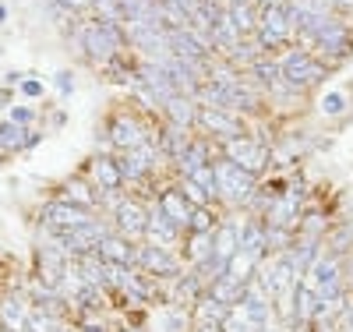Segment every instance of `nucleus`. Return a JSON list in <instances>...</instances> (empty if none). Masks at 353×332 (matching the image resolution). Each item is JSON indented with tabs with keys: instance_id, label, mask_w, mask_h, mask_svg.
Segmentation results:
<instances>
[{
	"instance_id": "nucleus-1",
	"label": "nucleus",
	"mask_w": 353,
	"mask_h": 332,
	"mask_svg": "<svg viewBox=\"0 0 353 332\" xmlns=\"http://www.w3.org/2000/svg\"><path fill=\"white\" fill-rule=\"evenodd\" d=\"M124 43H128V28H121V21H113V18H96L81 28V46L99 64L113 60L124 50Z\"/></svg>"
},
{
	"instance_id": "nucleus-2",
	"label": "nucleus",
	"mask_w": 353,
	"mask_h": 332,
	"mask_svg": "<svg viewBox=\"0 0 353 332\" xmlns=\"http://www.w3.org/2000/svg\"><path fill=\"white\" fill-rule=\"evenodd\" d=\"M212 166H216V195H223V198L233 202V205L254 198V188H258V177H254V173L241 170L237 163H230L226 156H223L219 163H212Z\"/></svg>"
},
{
	"instance_id": "nucleus-3",
	"label": "nucleus",
	"mask_w": 353,
	"mask_h": 332,
	"mask_svg": "<svg viewBox=\"0 0 353 332\" xmlns=\"http://www.w3.org/2000/svg\"><path fill=\"white\" fill-rule=\"evenodd\" d=\"M304 283L321 300H339L343 297V262H339V255H321L311 265V273L304 276Z\"/></svg>"
},
{
	"instance_id": "nucleus-4",
	"label": "nucleus",
	"mask_w": 353,
	"mask_h": 332,
	"mask_svg": "<svg viewBox=\"0 0 353 332\" xmlns=\"http://www.w3.org/2000/svg\"><path fill=\"white\" fill-rule=\"evenodd\" d=\"M39 219L43 226H50L53 233H68V230H78L85 223H92V208H81L74 202H64V198H57V202H46L39 208Z\"/></svg>"
},
{
	"instance_id": "nucleus-5",
	"label": "nucleus",
	"mask_w": 353,
	"mask_h": 332,
	"mask_svg": "<svg viewBox=\"0 0 353 332\" xmlns=\"http://www.w3.org/2000/svg\"><path fill=\"white\" fill-rule=\"evenodd\" d=\"M279 68H283V81L290 88H307V85H318L325 78V64L314 60L311 53H304V50H293Z\"/></svg>"
},
{
	"instance_id": "nucleus-6",
	"label": "nucleus",
	"mask_w": 353,
	"mask_h": 332,
	"mask_svg": "<svg viewBox=\"0 0 353 332\" xmlns=\"http://www.w3.org/2000/svg\"><path fill=\"white\" fill-rule=\"evenodd\" d=\"M265 226H276V230H297L301 226V191L290 188L283 195H272L269 205H265Z\"/></svg>"
},
{
	"instance_id": "nucleus-7",
	"label": "nucleus",
	"mask_w": 353,
	"mask_h": 332,
	"mask_svg": "<svg viewBox=\"0 0 353 332\" xmlns=\"http://www.w3.org/2000/svg\"><path fill=\"white\" fill-rule=\"evenodd\" d=\"M106 233H110V230H106L99 219H92V223H85V226H78V230L57 233V244H61V251H64L68 258H81V255H88V251H96L99 240H103Z\"/></svg>"
},
{
	"instance_id": "nucleus-8",
	"label": "nucleus",
	"mask_w": 353,
	"mask_h": 332,
	"mask_svg": "<svg viewBox=\"0 0 353 332\" xmlns=\"http://www.w3.org/2000/svg\"><path fill=\"white\" fill-rule=\"evenodd\" d=\"M223 145H226V159L237 163L248 173H254V177L269 166V148L254 138H233V141H223Z\"/></svg>"
},
{
	"instance_id": "nucleus-9",
	"label": "nucleus",
	"mask_w": 353,
	"mask_h": 332,
	"mask_svg": "<svg viewBox=\"0 0 353 332\" xmlns=\"http://www.w3.org/2000/svg\"><path fill=\"white\" fill-rule=\"evenodd\" d=\"M290 36H293V21L286 14V4L265 8L261 18H258V39H261V46H283Z\"/></svg>"
},
{
	"instance_id": "nucleus-10",
	"label": "nucleus",
	"mask_w": 353,
	"mask_h": 332,
	"mask_svg": "<svg viewBox=\"0 0 353 332\" xmlns=\"http://www.w3.org/2000/svg\"><path fill=\"white\" fill-rule=\"evenodd\" d=\"M134 265L145 276H176L181 273V262L170 255V248H159V244H141L134 255Z\"/></svg>"
},
{
	"instance_id": "nucleus-11",
	"label": "nucleus",
	"mask_w": 353,
	"mask_h": 332,
	"mask_svg": "<svg viewBox=\"0 0 353 332\" xmlns=\"http://www.w3.org/2000/svg\"><path fill=\"white\" fill-rule=\"evenodd\" d=\"M198 124H201L205 131H209V135L223 138V141L244 138V131H241V120L233 117V110H219V106H201V110H198Z\"/></svg>"
},
{
	"instance_id": "nucleus-12",
	"label": "nucleus",
	"mask_w": 353,
	"mask_h": 332,
	"mask_svg": "<svg viewBox=\"0 0 353 332\" xmlns=\"http://www.w3.org/2000/svg\"><path fill=\"white\" fill-rule=\"evenodd\" d=\"M110 141L128 153V148H138V145L149 141V135H145L141 120H138L134 113H117V117L110 120Z\"/></svg>"
},
{
	"instance_id": "nucleus-13",
	"label": "nucleus",
	"mask_w": 353,
	"mask_h": 332,
	"mask_svg": "<svg viewBox=\"0 0 353 332\" xmlns=\"http://www.w3.org/2000/svg\"><path fill=\"white\" fill-rule=\"evenodd\" d=\"M113 219H117V230H121V233L131 240V237H141V233H145L149 213H145V205H141L138 198H124V202H117Z\"/></svg>"
},
{
	"instance_id": "nucleus-14",
	"label": "nucleus",
	"mask_w": 353,
	"mask_h": 332,
	"mask_svg": "<svg viewBox=\"0 0 353 332\" xmlns=\"http://www.w3.org/2000/svg\"><path fill=\"white\" fill-rule=\"evenodd\" d=\"M117 163H121L124 180H141V177H149V170L156 166V148H152V141H145L138 148H128Z\"/></svg>"
},
{
	"instance_id": "nucleus-15",
	"label": "nucleus",
	"mask_w": 353,
	"mask_h": 332,
	"mask_svg": "<svg viewBox=\"0 0 353 332\" xmlns=\"http://www.w3.org/2000/svg\"><path fill=\"white\" fill-rule=\"evenodd\" d=\"M96 255L106 262V265H134V255H138V248L131 244V240L124 237V233H106L103 240H99V248H96Z\"/></svg>"
},
{
	"instance_id": "nucleus-16",
	"label": "nucleus",
	"mask_w": 353,
	"mask_h": 332,
	"mask_svg": "<svg viewBox=\"0 0 353 332\" xmlns=\"http://www.w3.org/2000/svg\"><path fill=\"white\" fill-rule=\"evenodd\" d=\"M156 208H159V213H163L170 223H176L181 230H188V219H191V202L184 198V191H181V188H166V191L159 195Z\"/></svg>"
},
{
	"instance_id": "nucleus-17",
	"label": "nucleus",
	"mask_w": 353,
	"mask_h": 332,
	"mask_svg": "<svg viewBox=\"0 0 353 332\" xmlns=\"http://www.w3.org/2000/svg\"><path fill=\"white\" fill-rule=\"evenodd\" d=\"M321 53H329V57H346L350 50H353V32L343 25V21H332L325 32L318 36V43H314Z\"/></svg>"
},
{
	"instance_id": "nucleus-18",
	"label": "nucleus",
	"mask_w": 353,
	"mask_h": 332,
	"mask_svg": "<svg viewBox=\"0 0 353 332\" xmlns=\"http://www.w3.org/2000/svg\"><path fill=\"white\" fill-rule=\"evenodd\" d=\"M28 322V300L21 293H8L0 297V329L8 332H21Z\"/></svg>"
},
{
	"instance_id": "nucleus-19",
	"label": "nucleus",
	"mask_w": 353,
	"mask_h": 332,
	"mask_svg": "<svg viewBox=\"0 0 353 332\" xmlns=\"http://www.w3.org/2000/svg\"><path fill=\"white\" fill-rule=\"evenodd\" d=\"M318 304H321V297L307 283H297V290H293V322H297V325H311L318 318Z\"/></svg>"
},
{
	"instance_id": "nucleus-20",
	"label": "nucleus",
	"mask_w": 353,
	"mask_h": 332,
	"mask_svg": "<svg viewBox=\"0 0 353 332\" xmlns=\"http://www.w3.org/2000/svg\"><path fill=\"white\" fill-rule=\"evenodd\" d=\"M92 180H96L99 191H121V184H124L121 163L110 159V156H96L92 159Z\"/></svg>"
},
{
	"instance_id": "nucleus-21",
	"label": "nucleus",
	"mask_w": 353,
	"mask_h": 332,
	"mask_svg": "<svg viewBox=\"0 0 353 332\" xmlns=\"http://www.w3.org/2000/svg\"><path fill=\"white\" fill-rule=\"evenodd\" d=\"M145 237H149L152 244H159V248H173L176 237H181V226L170 223L159 208H156V213H149V223H145Z\"/></svg>"
},
{
	"instance_id": "nucleus-22",
	"label": "nucleus",
	"mask_w": 353,
	"mask_h": 332,
	"mask_svg": "<svg viewBox=\"0 0 353 332\" xmlns=\"http://www.w3.org/2000/svg\"><path fill=\"white\" fill-rule=\"evenodd\" d=\"M241 251L244 255H251L254 262H261L265 258V223H258V219H241Z\"/></svg>"
},
{
	"instance_id": "nucleus-23",
	"label": "nucleus",
	"mask_w": 353,
	"mask_h": 332,
	"mask_svg": "<svg viewBox=\"0 0 353 332\" xmlns=\"http://www.w3.org/2000/svg\"><path fill=\"white\" fill-rule=\"evenodd\" d=\"M166 117H170V124L173 128H191V124H198V110H194V103H191V96H173L170 103H166Z\"/></svg>"
},
{
	"instance_id": "nucleus-24",
	"label": "nucleus",
	"mask_w": 353,
	"mask_h": 332,
	"mask_svg": "<svg viewBox=\"0 0 353 332\" xmlns=\"http://www.w3.org/2000/svg\"><path fill=\"white\" fill-rule=\"evenodd\" d=\"M209 297L219 300V304H226V308H237L241 297H244V283L230 280V276H219L216 283H209Z\"/></svg>"
},
{
	"instance_id": "nucleus-25",
	"label": "nucleus",
	"mask_w": 353,
	"mask_h": 332,
	"mask_svg": "<svg viewBox=\"0 0 353 332\" xmlns=\"http://www.w3.org/2000/svg\"><path fill=\"white\" fill-rule=\"evenodd\" d=\"M188 145H191V138H188V131H184V128H173V124H170V128L159 135V148H163V153H166L173 163L188 153Z\"/></svg>"
},
{
	"instance_id": "nucleus-26",
	"label": "nucleus",
	"mask_w": 353,
	"mask_h": 332,
	"mask_svg": "<svg viewBox=\"0 0 353 332\" xmlns=\"http://www.w3.org/2000/svg\"><path fill=\"white\" fill-rule=\"evenodd\" d=\"M226 304H219V300H212L209 293L205 297H198V308H194V318H198V325H223V318H226Z\"/></svg>"
},
{
	"instance_id": "nucleus-27",
	"label": "nucleus",
	"mask_w": 353,
	"mask_h": 332,
	"mask_svg": "<svg viewBox=\"0 0 353 332\" xmlns=\"http://www.w3.org/2000/svg\"><path fill=\"white\" fill-rule=\"evenodd\" d=\"M181 163V170H184V177H191L194 170H201V166H209L212 159H209V141H191L188 145V153L176 159Z\"/></svg>"
},
{
	"instance_id": "nucleus-28",
	"label": "nucleus",
	"mask_w": 353,
	"mask_h": 332,
	"mask_svg": "<svg viewBox=\"0 0 353 332\" xmlns=\"http://www.w3.org/2000/svg\"><path fill=\"white\" fill-rule=\"evenodd\" d=\"M188 258L194 262V265H205L212 258V233H188Z\"/></svg>"
},
{
	"instance_id": "nucleus-29",
	"label": "nucleus",
	"mask_w": 353,
	"mask_h": 332,
	"mask_svg": "<svg viewBox=\"0 0 353 332\" xmlns=\"http://www.w3.org/2000/svg\"><path fill=\"white\" fill-rule=\"evenodd\" d=\"M226 18H230V25L237 28L241 36H248V32H254V28H258L251 4H230V8H226Z\"/></svg>"
},
{
	"instance_id": "nucleus-30",
	"label": "nucleus",
	"mask_w": 353,
	"mask_h": 332,
	"mask_svg": "<svg viewBox=\"0 0 353 332\" xmlns=\"http://www.w3.org/2000/svg\"><path fill=\"white\" fill-rule=\"evenodd\" d=\"M25 141H28V131L21 124H14V120H4V124H0V148L18 153V148H25Z\"/></svg>"
},
{
	"instance_id": "nucleus-31",
	"label": "nucleus",
	"mask_w": 353,
	"mask_h": 332,
	"mask_svg": "<svg viewBox=\"0 0 353 332\" xmlns=\"http://www.w3.org/2000/svg\"><path fill=\"white\" fill-rule=\"evenodd\" d=\"M64 202H74L81 208H92L99 202V195L88 188V184H81V180H68V184H64Z\"/></svg>"
},
{
	"instance_id": "nucleus-32",
	"label": "nucleus",
	"mask_w": 353,
	"mask_h": 332,
	"mask_svg": "<svg viewBox=\"0 0 353 332\" xmlns=\"http://www.w3.org/2000/svg\"><path fill=\"white\" fill-rule=\"evenodd\" d=\"M25 329H28V332H61V318L50 315V311H43V308H36V311H28Z\"/></svg>"
},
{
	"instance_id": "nucleus-33",
	"label": "nucleus",
	"mask_w": 353,
	"mask_h": 332,
	"mask_svg": "<svg viewBox=\"0 0 353 332\" xmlns=\"http://www.w3.org/2000/svg\"><path fill=\"white\" fill-rule=\"evenodd\" d=\"M251 71H254V75H258V81H265V85L283 81V68H279V64H272V60H265V57H258V60H254Z\"/></svg>"
},
{
	"instance_id": "nucleus-34",
	"label": "nucleus",
	"mask_w": 353,
	"mask_h": 332,
	"mask_svg": "<svg viewBox=\"0 0 353 332\" xmlns=\"http://www.w3.org/2000/svg\"><path fill=\"white\" fill-rule=\"evenodd\" d=\"M216 216L209 213V208H191V219H188V230L194 233H216Z\"/></svg>"
},
{
	"instance_id": "nucleus-35",
	"label": "nucleus",
	"mask_w": 353,
	"mask_h": 332,
	"mask_svg": "<svg viewBox=\"0 0 353 332\" xmlns=\"http://www.w3.org/2000/svg\"><path fill=\"white\" fill-rule=\"evenodd\" d=\"M188 180H194V184L209 195V198H216V166L209 163V166H201V170H194Z\"/></svg>"
},
{
	"instance_id": "nucleus-36",
	"label": "nucleus",
	"mask_w": 353,
	"mask_h": 332,
	"mask_svg": "<svg viewBox=\"0 0 353 332\" xmlns=\"http://www.w3.org/2000/svg\"><path fill=\"white\" fill-rule=\"evenodd\" d=\"M181 191H184V198L191 202V208H209V202H212V198L205 195V191H201V188L194 184V180H188V177H184V184H181Z\"/></svg>"
},
{
	"instance_id": "nucleus-37",
	"label": "nucleus",
	"mask_w": 353,
	"mask_h": 332,
	"mask_svg": "<svg viewBox=\"0 0 353 332\" xmlns=\"http://www.w3.org/2000/svg\"><path fill=\"white\" fill-rule=\"evenodd\" d=\"M343 110H346V96H343V92H325V99H321V113L339 117Z\"/></svg>"
},
{
	"instance_id": "nucleus-38",
	"label": "nucleus",
	"mask_w": 353,
	"mask_h": 332,
	"mask_svg": "<svg viewBox=\"0 0 353 332\" xmlns=\"http://www.w3.org/2000/svg\"><path fill=\"white\" fill-rule=\"evenodd\" d=\"M21 92H25L28 99H39V96H43V81H36V78H25V81H21Z\"/></svg>"
},
{
	"instance_id": "nucleus-39",
	"label": "nucleus",
	"mask_w": 353,
	"mask_h": 332,
	"mask_svg": "<svg viewBox=\"0 0 353 332\" xmlns=\"http://www.w3.org/2000/svg\"><path fill=\"white\" fill-rule=\"evenodd\" d=\"M71 88H74V78H71L68 71H61V75H57V92H61V96H71Z\"/></svg>"
},
{
	"instance_id": "nucleus-40",
	"label": "nucleus",
	"mask_w": 353,
	"mask_h": 332,
	"mask_svg": "<svg viewBox=\"0 0 353 332\" xmlns=\"http://www.w3.org/2000/svg\"><path fill=\"white\" fill-rule=\"evenodd\" d=\"M57 8H64V11H81L85 4H92V0H53Z\"/></svg>"
},
{
	"instance_id": "nucleus-41",
	"label": "nucleus",
	"mask_w": 353,
	"mask_h": 332,
	"mask_svg": "<svg viewBox=\"0 0 353 332\" xmlns=\"http://www.w3.org/2000/svg\"><path fill=\"white\" fill-rule=\"evenodd\" d=\"M170 4H173V8H181V11L191 18V14H194V8L201 4V0H170Z\"/></svg>"
},
{
	"instance_id": "nucleus-42",
	"label": "nucleus",
	"mask_w": 353,
	"mask_h": 332,
	"mask_svg": "<svg viewBox=\"0 0 353 332\" xmlns=\"http://www.w3.org/2000/svg\"><path fill=\"white\" fill-rule=\"evenodd\" d=\"M11 120H14V124H28V120H32V110H11Z\"/></svg>"
},
{
	"instance_id": "nucleus-43",
	"label": "nucleus",
	"mask_w": 353,
	"mask_h": 332,
	"mask_svg": "<svg viewBox=\"0 0 353 332\" xmlns=\"http://www.w3.org/2000/svg\"><path fill=\"white\" fill-rule=\"evenodd\" d=\"M329 8H336V11H353V0H329Z\"/></svg>"
},
{
	"instance_id": "nucleus-44",
	"label": "nucleus",
	"mask_w": 353,
	"mask_h": 332,
	"mask_svg": "<svg viewBox=\"0 0 353 332\" xmlns=\"http://www.w3.org/2000/svg\"><path fill=\"white\" fill-rule=\"evenodd\" d=\"M81 332H106V325H103V322H85Z\"/></svg>"
},
{
	"instance_id": "nucleus-45",
	"label": "nucleus",
	"mask_w": 353,
	"mask_h": 332,
	"mask_svg": "<svg viewBox=\"0 0 353 332\" xmlns=\"http://www.w3.org/2000/svg\"><path fill=\"white\" fill-rule=\"evenodd\" d=\"M194 332H223V329H219V325H198Z\"/></svg>"
},
{
	"instance_id": "nucleus-46",
	"label": "nucleus",
	"mask_w": 353,
	"mask_h": 332,
	"mask_svg": "<svg viewBox=\"0 0 353 332\" xmlns=\"http://www.w3.org/2000/svg\"><path fill=\"white\" fill-rule=\"evenodd\" d=\"M343 276H350V280H353V255H350V262H346V273H343Z\"/></svg>"
},
{
	"instance_id": "nucleus-47",
	"label": "nucleus",
	"mask_w": 353,
	"mask_h": 332,
	"mask_svg": "<svg viewBox=\"0 0 353 332\" xmlns=\"http://www.w3.org/2000/svg\"><path fill=\"white\" fill-rule=\"evenodd\" d=\"M258 4H261V8H272V4H279V0H258Z\"/></svg>"
},
{
	"instance_id": "nucleus-48",
	"label": "nucleus",
	"mask_w": 353,
	"mask_h": 332,
	"mask_svg": "<svg viewBox=\"0 0 353 332\" xmlns=\"http://www.w3.org/2000/svg\"><path fill=\"white\" fill-rule=\"evenodd\" d=\"M230 4H251V0H230Z\"/></svg>"
},
{
	"instance_id": "nucleus-49",
	"label": "nucleus",
	"mask_w": 353,
	"mask_h": 332,
	"mask_svg": "<svg viewBox=\"0 0 353 332\" xmlns=\"http://www.w3.org/2000/svg\"><path fill=\"white\" fill-rule=\"evenodd\" d=\"M4 18H8V11H4V8H0V21H4Z\"/></svg>"
},
{
	"instance_id": "nucleus-50",
	"label": "nucleus",
	"mask_w": 353,
	"mask_h": 332,
	"mask_svg": "<svg viewBox=\"0 0 353 332\" xmlns=\"http://www.w3.org/2000/svg\"><path fill=\"white\" fill-rule=\"evenodd\" d=\"M0 332H8V329H0Z\"/></svg>"
},
{
	"instance_id": "nucleus-51",
	"label": "nucleus",
	"mask_w": 353,
	"mask_h": 332,
	"mask_svg": "<svg viewBox=\"0 0 353 332\" xmlns=\"http://www.w3.org/2000/svg\"><path fill=\"white\" fill-rule=\"evenodd\" d=\"M61 332H68V329H61Z\"/></svg>"
}]
</instances>
